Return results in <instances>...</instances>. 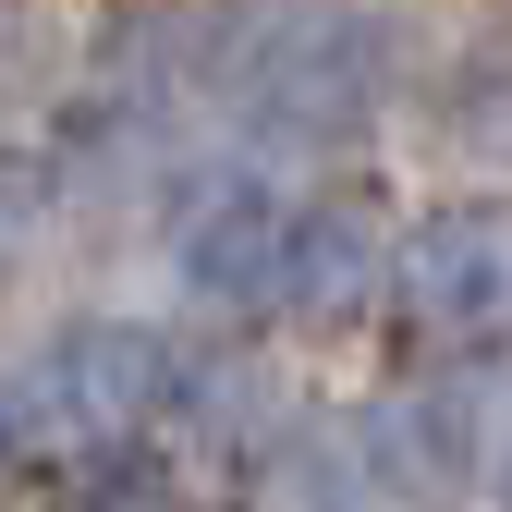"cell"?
I'll return each instance as SVG.
<instances>
[{
	"instance_id": "2",
	"label": "cell",
	"mask_w": 512,
	"mask_h": 512,
	"mask_svg": "<svg viewBox=\"0 0 512 512\" xmlns=\"http://www.w3.org/2000/svg\"><path fill=\"white\" fill-rule=\"evenodd\" d=\"M135 403H147V342H135V330H86V342H61V354L37 366V415H49L61 439H110Z\"/></svg>"
},
{
	"instance_id": "1",
	"label": "cell",
	"mask_w": 512,
	"mask_h": 512,
	"mask_svg": "<svg viewBox=\"0 0 512 512\" xmlns=\"http://www.w3.org/2000/svg\"><path fill=\"white\" fill-rule=\"evenodd\" d=\"M403 317L427 342H500L512 330V220L500 208H439L403 244Z\"/></svg>"
},
{
	"instance_id": "3",
	"label": "cell",
	"mask_w": 512,
	"mask_h": 512,
	"mask_svg": "<svg viewBox=\"0 0 512 512\" xmlns=\"http://www.w3.org/2000/svg\"><path fill=\"white\" fill-rule=\"evenodd\" d=\"M281 256H293V232L269 208H220V232H196V293H269Z\"/></svg>"
}]
</instances>
